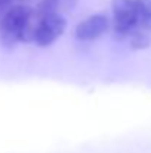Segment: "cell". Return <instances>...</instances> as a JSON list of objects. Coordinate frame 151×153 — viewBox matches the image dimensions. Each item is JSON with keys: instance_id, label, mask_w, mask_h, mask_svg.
I'll return each mask as SVG.
<instances>
[{"instance_id": "obj_1", "label": "cell", "mask_w": 151, "mask_h": 153, "mask_svg": "<svg viewBox=\"0 0 151 153\" xmlns=\"http://www.w3.org/2000/svg\"><path fill=\"white\" fill-rule=\"evenodd\" d=\"M34 27V9L13 4L0 18V42L6 48H13L18 42H33Z\"/></svg>"}, {"instance_id": "obj_2", "label": "cell", "mask_w": 151, "mask_h": 153, "mask_svg": "<svg viewBox=\"0 0 151 153\" xmlns=\"http://www.w3.org/2000/svg\"><path fill=\"white\" fill-rule=\"evenodd\" d=\"M114 36L120 40L129 39L138 27V7L135 0H111Z\"/></svg>"}, {"instance_id": "obj_3", "label": "cell", "mask_w": 151, "mask_h": 153, "mask_svg": "<svg viewBox=\"0 0 151 153\" xmlns=\"http://www.w3.org/2000/svg\"><path fill=\"white\" fill-rule=\"evenodd\" d=\"M67 21L62 13H50L36 19L33 42L40 48H48L53 45L65 31Z\"/></svg>"}, {"instance_id": "obj_4", "label": "cell", "mask_w": 151, "mask_h": 153, "mask_svg": "<svg viewBox=\"0 0 151 153\" xmlns=\"http://www.w3.org/2000/svg\"><path fill=\"white\" fill-rule=\"evenodd\" d=\"M108 25H110V21L107 15L95 13V15L85 18L83 21L77 24L74 30V36L80 42H94L107 33Z\"/></svg>"}, {"instance_id": "obj_5", "label": "cell", "mask_w": 151, "mask_h": 153, "mask_svg": "<svg viewBox=\"0 0 151 153\" xmlns=\"http://www.w3.org/2000/svg\"><path fill=\"white\" fill-rule=\"evenodd\" d=\"M129 45L133 51H142L150 48L151 45V33L147 30H142L139 27H136L132 34L129 36Z\"/></svg>"}, {"instance_id": "obj_6", "label": "cell", "mask_w": 151, "mask_h": 153, "mask_svg": "<svg viewBox=\"0 0 151 153\" xmlns=\"http://www.w3.org/2000/svg\"><path fill=\"white\" fill-rule=\"evenodd\" d=\"M138 7V27L151 33V0H135Z\"/></svg>"}, {"instance_id": "obj_7", "label": "cell", "mask_w": 151, "mask_h": 153, "mask_svg": "<svg viewBox=\"0 0 151 153\" xmlns=\"http://www.w3.org/2000/svg\"><path fill=\"white\" fill-rule=\"evenodd\" d=\"M76 4H77V0H59V9H61V13L74 9Z\"/></svg>"}, {"instance_id": "obj_8", "label": "cell", "mask_w": 151, "mask_h": 153, "mask_svg": "<svg viewBox=\"0 0 151 153\" xmlns=\"http://www.w3.org/2000/svg\"><path fill=\"white\" fill-rule=\"evenodd\" d=\"M12 3H13V0H0V18H1V15L12 6Z\"/></svg>"}, {"instance_id": "obj_9", "label": "cell", "mask_w": 151, "mask_h": 153, "mask_svg": "<svg viewBox=\"0 0 151 153\" xmlns=\"http://www.w3.org/2000/svg\"><path fill=\"white\" fill-rule=\"evenodd\" d=\"M24 1H28V0H24Z\"/></svg>"}]
</instances>
